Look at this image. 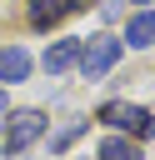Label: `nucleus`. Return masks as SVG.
Segmentation results:
<instances>
[{
    "label": "nucleus",
    "instance_id": "obj_6",
    "mask_svg": "<svg viewBox=\"0 0 155 160\" xmlns=\"http://www.w3.org/2000/svg\"><path fill=\"white\" fill-rule=\"evenodd\" d=\"M75 60H80V40H55V45L45 50V70H50V75H65Z\"/></svg>",
    "mask_w": 155,
    "mask_h": 160
},
{
    "label": "nucleus",
    "instance_id": "obj_8",
    "mask_svg": "<svg viewBox=\"0 0 155 160\" xmlns=\"http://www.w3.org/2000/svg\"><path fill=\"white\" fill-rule=\"evenodd\" d=\"M100 160H140L135 135H105L100 140Z\"/></svg>",
    "mask_w": 155,
    "mask_h": 160
},
{
    "label": "nucleus",
    "instance_id": "obj_1",
    "mask_svg": "<svg viewBox=\"0 0 155 160\" xmlns=\"http://www.w3.org/2000/svg\"><path fill=\"white\" fill-rule=\"evenodd\" d=\"M120 45H125V40H115V35H105V30H100V35H90V40L80 45V60H75V65H80V75H85V80H100V75L120 60Z\"/></svg>",
    "mask_w": 155,
    "mask_h": 160
},
{
    "label": "nucleus",
    "instance_id": "obj_4",
    "mask_svg": "<svg viewBox=\"0 0 155 160\" xmlns=\"http://www.w3.org/2000/svg\"><path fill=\"white\" fill-rule=\"evenodd\" d=\"M85 0H25V20L35 25V30H50V25H60L70 10H80Z\"/></svg>",
    "mask_w": 155,
    "mask_h": 160
},
{
    "label": "nucleus",
    "instance_id": "obj_9",
    "mask_svg": "<svg viewBox=\"0 0 155 160\" xmlns=\"http://www.w3.org/2000/svg\"><path fill=\"white\" fill-rule=\"evenodd\" d=\"M85 125H90V120H70V125H65V130H60V135H55V140H50V150H55V155H60V150H65V145H70V140H75V135H80V130H85Z\"/></svg>",
    "mask_w": 155,
    "mask_h": 160
},
{
    "label": "nucleus",
    "instance_id": "obj_11",
    "mask_svg": "<svg viewBox=\"0 0 155 160\" xmlns=\"http://www.w3.org/2000/svg\"><path fill=\"white\" fill-rule=\"evenodd\" d=\"M150 130H155V120H150Z\"/></svg>",
    "mask_w": 155,
    "mask_h": 160
},
{
    "label": "nucleus",
    "instance_id": "obj_7",
    "mask_svg": "<svg viewBox=\"0 0 155 160\" xmlns=\"http://www.w3.org/2000/svg\"><path fill=\"white\" fill-rule=\"evenodd\" d=\"M125 40H130L135 50L155 45V10H140V15H130V25H125Z\"/></svg>",
    "mask_w": 155,
    "mask_h": 160
},
{
    "label": "nucleus",
    "instance_id": "obj_10",
    "mask_svg": "<svg viewBox=\"0 0 155 160\" xmlns=\"http://www.w3.org/2000/svg\"><path fill=\"white\" fill-rule=\"evenodd\" d=\"M5 105H10V100H5V90H0V115H5Z\"/></svg>",
    "mask_w": 155,
    "mask_h": 160
},
{
    "label": "nucleus",
    "instance_id": "obj_3",
    "mask_svg": "<svg viewBox=\"0 0 155 160\" xmlns=\"http://www.w3.org/2000/svg\"><path fill=\"white\" fill-rule=\"evenodd\" d=\"M40 135H45V115H40V110H15V115L5 120V150H10V155L30 150Z\"/></svg>",
    "mask_w": 155,
    "mask_h": 160
},
{
    "label": "nucleus",
    "instance_id": "obj_5",
    "mask_svg": "<svg viewBox=\"0 0 155 160\" xmlns=\"http://www.w3.org/2000/svg\"><path fill=\"white\" fill-rule=\"evenodd\" d=\"M25 75H30V55H25L20 45H0V80L20 85Z\"/></svg>",
    "mask_w": 155,
    "mask_h": 160
},
{
    "label": "nucleus",
    "instance_id": "obj_2",
    "mask_svg": "<svg viewBox=\"0 0 155 160\" xmlns=\"http://www.w3.org/2000/svg\"><path fill=\"white\" fill-rule=\"evenodd\" d=\"M100 120L120 135H150V110L145 105H130V100H110L100 105Z\"/></svg>",
    "mask_w": 155,
    "mask_h": 160
}]
</instances>
